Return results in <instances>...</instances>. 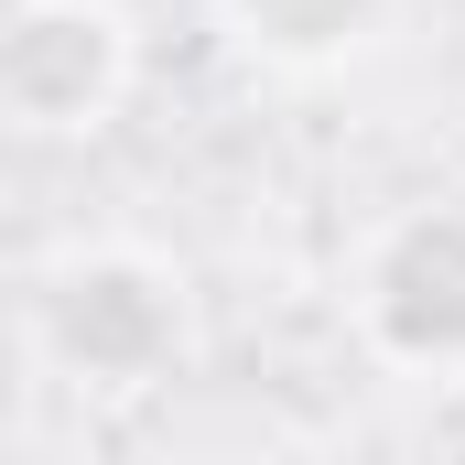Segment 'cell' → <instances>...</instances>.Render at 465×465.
Instances as JSON below:
<instances>
[{"label":"cell","mask_w":465,"mask_h":465,"mask_svg":"<svg viewBox=\"0 0 465 465\" xmlns=\"http://www.w3.org/2000/svg\"><path fill=\"white\" fill-rule=\"evenodd\" d=\"M33 347L54 357L76 390H109V401L173 379V357H184V271L163 249H141V238H98V249L44 260V282H33Z\"/></svg>","instance_id":"cell-1"},{"label":"cell","mask_w":465,"mask_h":465,"mask_svg":"<svg viewBox=\"0 0 465 465\" xmlns=\"http://www.w3.org/2000/svg\"><path fill=\"white\" fill-rule=\"evenodd\" d=\"M217 22L238 33V54H260L282 76H325L379 44L390 0H217Z\"/></svg>","instance_id":"cell-4"},{"label":"cell","mask_w":465,"mask_h":465,"mask_svg":"<svg viewBox=\"0 0 465 465\" xmlns=\"http://www.w3.org/2000/svg\"><path fill=\"white\" fill-rule=\"evenodd\" d=\"M347 314L368 357H390L411 379H465V195L401 206L390 228H368Z\"/></svg>","instance_id":"cell-3"},{"label":"cell","mask_w":465,"mask_h":465,"mask_svg":"<svg viewBox=\"0 0 465 465\" xmlns=\"http://www.w3.org/2000/svg\"><path fill=\"white\" fill-rule=\"evenodd\" d=\"M141 76V22L119 0H0V130L87 141Z\"/></svg>","instance_id":"cell-2"}]
</instances>
